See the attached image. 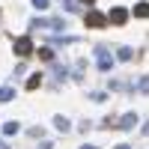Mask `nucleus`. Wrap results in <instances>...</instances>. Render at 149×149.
I'll list each match as a JSON object with an SVG mask.
<instances>
[{
	"label": "nucleus",
	"mask_w": 149,
	"mask_h": 149,
	"mask_svg": "<svg viewBox=\"0 0 149 149\" xmlns=\"http://www.w3.org/2000/svg\"><path fill=\"white\" fill-rule=\"evenodd\" d=\"M30 27H42V30H66L63 18H33Z\"/></svg>",
	"instance_id": "2"
},
{
	"label": "nucleus",
	"mask_w": 149,
	"mask_h": 149,
	"mask_svg": "<svg viewBox=\"0 0 149 149\" xmlns=\"http://www.w3.org/2000/svg\"><path fill=\"white\" fill-rule=\"evenodd\" d=\"M12 51L18 57H30L33 54V39L30 36H18V39H12Z\"/></svg>",
	"instance_id": "3"
},
{
	"label": "nucleus",
	"mask_w": 149,
	"mask_h": 149,
	"mask_svg": "<svg viewBox=\"0 0 149 149\" xmlns=\"http://www.w3.org/2000/svg\"><path fill=\"white\" fill-rule=\"evenodd\" d=\"M39 60H54V48H39Z\"/></svg>",
	"instance_id": "17"
},
{
	"label": "nucleus",
	"mask_w": 149,
	"mask_h": 149,
	"mask_svg": "<svg viewBox=\"0 0 149 149\" xmlns=\"http://www.w3.org/2000/svg\"><path fill=\"white\" fill-rule=\"evenodd\" d=\"M86 95H90L93 102H98V104H102V102H107V93H102V90H95V93H86Z\"/></svg>",
	"instance_id": "15"
},
{
	"label": "nucleus",
	"mask_w": 149,
	"mask_h": 149,
	"mask_svg": "<svg viewBox=\"0 0 149 149\" xmlns=\"http://www.w3.org/2000/svg\"><path fill=\"white\" fill-rule=\"evenodd\" d=\"M54 74H57V78H60V81H66V78H69V72H66L63 66H54Z\"/></svg>",
	"instance_id": "18"
},
{
	"label": "nucleus",
	"mask_w": 149,
	"mask_h": 149,
	"mask_svg": "<svg viewBox=\"0 0 149 149\" xmlns=\"http://www.w3.org/2000/svg\"><path fill=\"white\" fill-rule=\"evenodd\" d=\"M131 57H134V51H131L128 45H119V48H116V60H122V63H128Z\"/></svg>",
	"instance_id": "9"
},
{
	"label": "nucleus",
	"mask_w": 149,
	"mask_h": 149,
	"mask_svg": "<svg viewBox=\"0 0 149 149\" xmlns=\"http://www.w3.org/2000/svg\"><path fill=\"white\" fill-rule=\"evenodd\" d=\"M12 74H15V78H21V74H27V66H24V63H18L15 69H12Z\"/></svg>",
	"instance_id": "20"
},
{
	"label": "nucleus",
	"mask_w": 149,
	"mask_h": 149,
	"mask_svg": "<svg viewBox=\"0 0 149 149\" xmlns=\"http://www.w3.org/2000/svg\"><path fill=\"white\" fill-rule=\"evenodd\" d=\"M27 134H30V137H42V134H45V128H42V125H33Z\"/></svg>",
	"instance_id": "19"
},
{
	"label": "nucleus",
	"mask_w": 149,
	"mask_h": 149,
	"mask_svg": "<svg viewBox=\"0 0 149 149\" xmlns=\"http://www.w3.org/2000/svg\"><path fill=\"white\" fill-rule=\"evenodd\" d=\"M63 3H66V0H63Z\"/></svg>",
	"instance_id": "26"
},
{
	"label": "nucleus",
	"mask_w": 149,
	"mask_h": 149,
	"mask_svg": "<svg viewBox=\"0 0 149 149\" xmlns=\"http://www.w3.org/2000/svg\"><path fill=\"white\" fill-rule=\"evenodd\" d=\"M134 125H137V113L134 110H128V113H122V119H116V128H122V131H131Z\"/></svg>",
	"instance_id": "6"
},
{
	"label": "nucleus",
	"mask_w": 149,
	"mask_h": 149,
	"mask_svg": "<svg viewBox=\"0 0 149 149\" xmlns=\"http://www.w3.org/2000/svg\"><path fill=\"white\" fill-rule=\"evenodd\" d=\"M107 21H110V24H116V27H122V24L128 21V9H122V6H113V9L107 12Z\"/></svg>",
	"instance_id": "5"
},
{
	"label": "nucleus",
	"mask_w": 149,
	"mask_h": 149,
	"mask_svg": "<svg viewBox=\"0 0 149 149\" xmlns=\"http://www.w3.org/2000/svg\"><path fill=\"white\" fill-rule=\"evenodd\" d=\"M113 149H131V146H128V143H119V146H113Z\"/></svg>",
	"instance_id": "24"
},
{
	"label": "nucleus",
	"mask_w": 149,
	"mask_h": 149,
	"mask_svg": "<svg viewBox=\"0 0 149 149\" xmlns=\"http://www.w3.org/2000/svg\"><path fill=\"white\" fill-rule=\"evenodd\" d=\"M84 24H86V27H90V30H102L104 24H107V15H102V12L90 9V12H86V15H84Z\"/></svg>",
	"instance_id": "4"
},
{
	"label": "nucleus",
	"mask_w": 149,
	"mask_h": 149,
	"mask_svg": "<svg viewBox=\"0 0 149 149\" xmlns=\"http://www.w3.org/2000/svg\"><path fill=\"white\" fill-rule=\"evenodd\" d=\"M33 3V9H39V12H45L48 6H51V0H30Z\"/></svg>",
	"instance_id": "16"
},
{
	"label": "nucleus",
	"mask_w": 149,
	"mask_h": 149,
	"mask_svg": "<svg viewBox=\"0 0 149 149\" xmlns=\"http://www.w3.org/2000/svg\"><path fill=\"white\" fill-rule=\"evenodd\" d=\"M78 3H84V6H93V3H95V0H78Z\"/></svg>",
	"instance_id": "22"
},
{
	"label": "nucleus",
	"mask_w": 149,
	"mask_h": 149,
	"mask_svg": "<svg viewBox=\"0 0 149 149\" xmlns=\"http://www.w3.org/2000/svg\"><path fill=\"white\" fill-rule=\"evenodd\" d=\"M81 39L78 36H48V45H54V48H63V45H78Z\"/></svg>",
	"instance_id": "7"
},
{
	"label": "nucleus",
	"mask_w": 149,
	"mask_h": 149,
	"mask_svg": "<svg viewBox=\"0 0 149 149\" xmlns=\"http://www.w3.org/2000/svg\"><path fill=\"white\" fill-rule=\"evenodd\" d=\"M39 86H42V72H33L27 78V90H39Z\"/></svg>",
	"instance_id": "12"
},
{
	"label": "nucleus",
	"mask_w": 149,
	"mask_h": 149,
	"mask_svg": "<svg viewBox=\"0 0 149 149\" xmlns=\"http://www.w3.org/2000/svg\"><path fill=\"white\" fill-rule=\"evenodd\" d=\"M0 149H9V143H6V140H0Z\"/></svg>",
	"instance_id": "25"
},
{
	"label": "nucleus",
	"mask_w": 149,
	"mask_h": 149,
	"mask_svg": "<svg viewBox=\"0 0 149 149\" xmlns=\"http://www.w3.org/2000/svg\"><path fill=\"white\" fill-rule=\"evenodd\" d=\"M137 93H143V95H149V74H143V78L137 81Z\"/></svg>",
	"instance_id": "14"
},
{
	"label": "nucleus",
	"mask_w": 149,
	"mask_h": 149,
	"mask_svg": "<svg viewBox=\"0 0 149 149\" xmlns=\"http://www.w3.org/2000/svg\"><path fill=\"white\" fill-rule=\"evenodd\" d=\"M134 18H149V3H146V0H143V3H134Z\"/></svg>",
	"instance_id": "10"
},
{
	"label": "nucleus",
	"mask_w": 149,
	"mask_h": 149,
	"mask_svg": "<svg viewBox=\"0 0 149 149\" xmlns=\"http://www.w3.org/2000/svg\"><path fill=\"white\" fill-rule=\"evenodd\" d=\"M54 128H57V131H69V128H72V122H69L63 113H60V116H54Z\"/></svg>",
	"instance_id": "13"
},
{
	"label": "nucleus",
	"mask_w": 149,
	"mask_h": 149,
	"mask_svg": "<svg viewBox=\"0 0 149 149\" xmlns=\"http://www.w3.org/2000/svg\"><path fill=\"white\" fill-rule=\"evenodd\" d=\"M143 134H149V119H146V122H143Z\"/></svg>",
	"instance_id": "23"
},
{
	"label": "nucleus",
	"mask_w": 149,
	"mask_h": 149,
	"mask_svg": "<svg viewBox=\"0 0 149 149\" xmlns=\"http://www.w3.org/2000/svg\"><path fill=\"white\" fill-rule=\"evenodd\" d=\"M18 131H21V122H18V119H9V122H3V137H15Z\"/></svg>",
	"instance_id": "8"
},
{
	"label": "nucleus",
	"mask_w": 149,
	"mask_h": 149,
	"mask_svg": "<svg viewBox=\"0 0 149 149\" xmlns=\"http://www.w3.org/2000/svg\"><path fill=\"white\" fill-rule=\"evenodd\" d=\"M81 149H98V146H95V143H84Z\"/></svg>",
	"instance_id": "21"
},
{
	"label": "nucleus",
	"mask_w": 149,
	"mask_h": 149,
	"mask_svg": "<svg viewBox=\"0 0 149 149\" xmlns=\"http://www.w3.org/2000/svg\"><path fill=\"white\" fill-rule=\"evenodd\" d=\"M15 98V86H0V104H6Z\"/></svg>",
	"instance_id": "11"
},
{
	"label": "nucleus",
	"mask_w": 149,
	"mask_h": 149,
	"mask_svg": "<svg viewBox=\"0 0 149 149\" xmlns=\"http://www.w3.org/2000/svg\"><path fill=\"white\" fill-rule=\"evenodd\" d=\"M116 66V54H110L107 45H95V69L98 72H110Z\"/></svg>",
	"instance_id": "1"
}]
</instances>
